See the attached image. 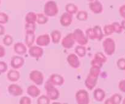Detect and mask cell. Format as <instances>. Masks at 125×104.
<instances>
[{"label":"cell","mask_w":125,"mask_h":104,"mask_svg":"<svg viewBox=\"0 0 125 104\" xmlns=\"http://www.w3.org/2000/svg\"><path fill=\"white\" fill-rule=\"evenodd\" d=\"M101 69L91 67L87 77L85 78V86L89 90H92L96 85Z\"/></svg>","instance_id":"obj_1"},{"label":"cell","mask_w":125,"mask_h":104,"mask_svg":"<svg viewBox=\"0 0 125 104\" xmlns=\"http://www.w3.org/2000/svg\"><path fill=\"white\" fill-rule=\"evenodd\" d=\"M85 35L88 39L97 40L100 41L103 39L104 34L101 27L98 25H96L93 28H88L85 31Z\"/></svg>","instance_id":"obj_2"},{"label":"cell","mask_w":125,"mask_h":104,"mask_svg":"<svg viewBox=\"0 0 125 104\" xmlns=\"http://www.w3.org/2000/svg\"><path fill=\"white\" fill-rule=\"evenodd\" d=\"M45 89L46 91V95L50 98V100H56L59 98V91L49 80L46 81L45 83Z\"/></svg>","instance_id":"obj_3"},{"label":"cell","mask_w":125,"mask_h":104,"mask_svg":"<svg viewBox=\"0 0 125 104\" xmlns=\"http://www.w3.org/2000/svg\"><path fill=\"white\" fill-rule=\"evenodd\" d=\"M43 11L47 17H55L59 12L58 6L54 1H48L45 4Z\"/></svg>","instance_id":"obj_4"},{"label":"cell","mask_w":125,"mask_h":104,"mask_svg":"<svg viewBox=\"0 0 125 104\" xmlns=\"http://www.w3.org/2000/svg\"><path fill=\"white\" fill-rule=\"evenodd\" d=\"M107 61V58L102 52H97L95 54L93 59H92L90 64L92 67L101 69L103 64Z\"/></svg>","instance_id":"obj_5"},{"label":"cell","mask_w":125,"mask_h":104,"mask_svg":"<svg viewBox=\"0 0 125 104\" xmlns=\"http://www.w3.org/2000/svg\"><path fill=\"white\" fill-rule=\"evenodd\" d=\"M103 48L105 53L108 56H112L115 51L116 45L114 40L112 38H106L103 42Z\"/></svg>","instance_id":"obj_6"},{"label":"cell","mask_w":125,"mask_h":104,"mask_svg":"<svg viewBox=\"0 0 125 104\" xmlns=\"http://www.w3.org/2000/svg\"><path fill=\"white\" fill-rule=\"evenodd\" d=\"M76 102L78 104H88L90 102L89 94L85 89H79L76 92Z\"/></svg>","instance_id":"obj_7"},{"label":"cell","mask_w":125,"mask_h":104,"mask_svg":"<svg viewBox=\"0 0 125 104\" xmlns=\"http://www.w3.org/2000/svg\"><path fill=\"white\" fill-rule=\"evenodd\" d=\"M73 34L75 42H76L78 44L81 45H85L87 44L89 39L83 30L81 29H75L73 33Z\"/></svg>","instance_id":"obj_8"},{"label":"cell","mask_w":125,"mask_h":104,"mask_svg":"<svg viewBox=\"0 0 125 104\" xmlns=\"http://www.w3.org/2000/svg\"><path fill=\"white\" fill-rule=\"evenodd\" d=\"M29 78L32 81L38 86L42 85L44 81L43 74L42 73V72L37 70H34L30 72Z\"/></svg>","instance_id":"obj_9"},{"label":"cell","mask_w":125,"mask_h":104,"mask_svg":"<svg viewBox=\"0 0 125 104\" xmlns=\"http://www.w3.org/2000/svg\"><path fill=\"white\" fill-rule=\"evenodd\" d=\"M75 42H76L74 39V37H73V33H70L63 38L62 42H61V45L64 48L70 49L74 46Z\"/></svg>","instance_id":"obj_10"},{"label":"cell","mask_w":125,"mask_h":104,"mask_svg":"<svg viewBox=\"0 0 125 104\" xmlns=\"http://www.w3.org/2000/svg\"><path fill=\"white\" fill-rule=\"evenodd\" d=\"M28 53L31 57L35 59H40L43 55L44 51L42 48L39 46H31L29 47Z\"/></svg>","instance_id":"obj_11"},{"label":"cell","mask_w":125,"mask_h":104,"mask_svg":"<svg viewBox=\"0 0 125 104\" xmlns=\"http://www.w3.org/2000/svg\"><path fill=\"white\" fill-rule=\"evenodd\" d=\"M89 9L93 13L95 14H99L102 13L103 11V6L101 2L98 0H94L90 2L89 4Z\"/></svg>","instance_id":"obj_12"},{"label":"cell","mask_w":125,"mask_h":104,"mask_svg":"<svg viewBox=\"0 0 125 104\" xmlns=\"http://www.w3.org/2000/svg\"><path fill=\"white\" fill-rule=\"evenodd\" d=\"M25 60L21 56H14L12 58L10 61V66L14 69H20L24 66Z\"/></svg>","instance_id":"obj_13"},{"label":"cell","mask_w":125,"mask_h":104,"mask_svg":"<svg viewBox=\"0 0 125 104\" xmlns=\"http://www.w3.org/2000/svg\"><path fill=\"white\" fill-rule=\"evenodd\" d=\"M9 93L13 97L20 96L23 94V90L20 86L17 84H10L7 88Z\"/></svg>","instance_id":"obj_14"},{"label":"cell","mask_w":125,"mask_h":104,"mask_svg":"<svg viewBox=\"0 0 125 104\" xmlns=\"http://www.w3.org/2000/svg\"><path fill=\"white\" fill-rule=\"evenodd\" d=\"M35 42L39 46H46L51 42V37L48 34L40 35L36 39Z\"/></svg>","instance_id":"obj_15"},{"label":"cell","mask_w":125,"mask_h":104,"mask_svg":"<svg viewBox=\"0 0 125 104\" xmlns=\"http://www.w3.org/2000/svg\"><path fill=\"white\" fill-rule=\"evenodd\" d=\"M67 62L71 67L73 69H78L80 67V61L76 54L71 53L67 58Z\"/></svg>","instance_id":"obj_16"},{"label":"cell","mask_w":125,"mask_h":104,"mask_svg":"<svg viewBox=\"0 0 125 104\" xmlns=\"http://www.w3.org/2000/svg\"><path fill=\"white\" fill-rule=\"evenodd\" d=\"M48 80L55 86H61L63 85L64 84L65 82V80L63 77L61 75L57 74V73H53V74L51 75Z\"/></svg>","instance_id":"obj_17"},{"label":"cell","mask_w":125,"mask_h":104,"mask_svg":"<svg viewBox=\"0 0 125 104\" xmlns=\"http://www.w3.org/2000/svg\"><path fill=\"white\" fill-rule=\"evenodd\" d=\"M73 22V15H71L67 12H65L60 18V23L64 27H67L70 25Z\"/></svg>","instance_id":"obj_18"},{"label":"cell","mask_w":125,"mask_h":104,"mask_svg":"<svg viewBox=\"0 0 125 104\" xmlns=\"http://www.w3.org/2000/svg\"><path fill=\"white\" fill-rule=\"evenodd\" d=\"M40 89L35 85H30L27 88L26 93L32 98H36L40 94Z\"/></svg>","instance_id":"obj_19"},{"label":"cell","mask_w":125,"mask_h":104,"mask_svg":"<svg viewBox=\"0 0 125 104\" xmlns=\"http://www.w3.org/2000/svg\"><path fill=\"white\" fill-rule=\"evenodd\" d=\"M106 97V92L101 88H96L94 91V98L96 102H101L104 100Z\"/></svg>","instance_id":"obj_20"},{"label":"cell","mask_w":125,"mask_h":104,"mask_svg":"<svg viewBox=\"0 0 125 104\" xmlns=\"http://www.w3.org/2000/svg\"><path fill=\"white\" fill-rule=\"evenodd\" d=\"M14 51L18 55H24L27 53V47L22 42H17L13 46Z\"/></svg>","instance_id":"obj_21"},{"label":"cell","mask_w":125,"mask_h":104,"mask_svg":"<svg viewBox=\"0 0 125 104\" xmlns=\"http://www.w3.org/2000/svg\"><path fill=\"white\" fill-rule=\"evenodd\" d=\"M122 101V96L120 94L115 93L113 94L111 97L106 99L104 102L106 104H120Z\"/></svg>","instance_id":"obj_22"},{"label":"cell","mask_w":125,"mask_h":104,"mask_svg":"<svg viewBox=\"0 0 125 104\" xmlns=\"http://www.w3.org/2000/svg\"><path fill=\"white\" fill-rule=\"evenodd\" d=\"M7 78L10 81L15 82L17 81L20 78V73L17 70L11 69L7 72Z\"/></svg>","instance_id":"obj_23"},{"label":"cell","mask_w":125,"mask_h":104,"mask_svg":"<svg viewBox=\"0 0 125 104\" xmlns=\"http://www.w3.org/2000/svg\"><path fill=\"white\" fill-rule=\"evenodd\" d=\"M35 40V33L32 32H26V37H25V43L26 45L28 47L32 46L33 44L34 43Z\"/></svg>","instance_id":"obj_24"},{"label":"cell","mask_w":125,"mask_h":104,"mask_svg":"<svg viewBox=\"0 0 125 104\" xmlns=\"http://www.w3.org/2000/svg\"><path fill=\"white\" fill-rule=\"evenodd\" d=\"M50 37L51 38V40L53 44H58L60 42L61 39V33L59 30H54L51 33Z\"/></svg>","instance_id":"obj_25"},{"label":"cell","mask_w":125,"mask_h":104,"mask_svg":"<svg viewBox=\"0 0 125 104\" xmlns=\"http://www.w3.org/2000/svg\"><path fill=\"white\" fill-rule=\"evenodd\" d=\"M25 21L26 23L35 24L37 21V14L34 12H28L26 15Z\"/></svg>","instance_id":"obj_26"},{"label":"cell","mask_w":125,"mask_h":104,"mask_svg":"<svg viewBox=\"0 0 125 104\" xmlns=\"http://www.w3.org/2000/svg\"><path fill=\"white\" fill-rule=\"evenodd\" d=\"M74 52L78 57L84 58L86 55V48L84 45H78L74 48Z\"/></svg>","instance_id":"obj_27"},{"label":"cell","mask_w":125,"mask_h":104,"mask_svg":"<svg viewBox=\"0 0 125 104\" xmlns=\"http://www.w3.org/2000/svg\"><path fill=\"white\" fill-rule=\"evenodd\" d=\"M65 9L66 12L70 13L71 15L75 14L78 12V7L76 5L73 3H68L65 7Z\"/></svg>","instance_id":"obj_28"},{"label":"cell","mask_w":125,"mask_h":104,"mask_svg":"<svg viewBox=\"0 0 125 104\" xmlns=\"http://www.w3.org/2000/svg\"><path fill=\"white\" fill-rule=\"evenodd\" d=\"M48 22V18L47 16L43 13H38L37 14L36 23L39 24H45Z\"/></svg>","instance_id":"obj_29"},{"label":"cell","mask_w":125,"mask_h":104,"mask_svg":"<svg viewBox=\"0 0 125 104\" xmlns=\"http://www.w3.org/2000/svg\"><path fill=\"white\" fill-rule=\"evenodd\" d=\"M103 33L106 36L108 35H111L113 34L114 32V28L113 24H106L103 28Z\"/></svg>","instance_id":"obj_30"},{"label":"cell","mask_w":125,"mask_h":104,"mask_svg":"<svg viewBox=\"0 0 125 104\" xmlns=\"http://www.w3.org/2000/svg\"><path fill=\"white\" fill-rule=\"evenodd\" d=\"M76 18L79 21H86L88 19V13L85 11H80L77 12Z\"/></svg>","instance_id":"obj_31"},{"label":"cell","mask_w":125,"mask_h":104,"mask_svg":"<svg viewBox=\"0 0 125 104\" xmlns=\"http://www.w3.org/2000/svg\"><path fill=\"white\" fill-rule=\"evenodd\" d=\"M50 99L46 95H42L38 97L37 103L38 104H50Z\"/></svg>","instance_id":"obj_32"},{"label":"cell","mask_w":125,"mask_h":104,"mask_svg":"<svg viewBox=\"0 0 125 104\" xmlns=\"http://www.w3.org/2000/svg\"><path fill=\"white\" fill-rule=\"evenodd\" d=\"M13 37H12L10 35H9V34H6V35H5L3 39H2V42H3L4 45H6V46H10V45L13 44Z\"/></svg>","instance_id":"obj_33"},{"label":"cell","mask_w":125,"mask_h":104,"mask_svg":"<svg viewBox=\"0 0 125 104\" xmlns=\"http://www.w3.org/2000/svg\"><path fill=\"white\" fill-rule=\"evenodd\" d=\"M112 24H113L114 28L115 33H117V34H121L123 32V28H122L121 24H120L118 22H114Z\"/></svg>","instance_id":"obj_34"},{"label":"cell","mask_w":125,"mask_h":104,"mask_svg":"<svg viewBox=\"0 0 125 104\" xmlns=\"http://www.w3.org/2000/svg\"><path fill=\"white\" fill-rule=\"evenodd\" d=\"M9 16L4 12H0V24H5L8 22Z\"/></svg>","instance_id":"obj_35"},{"label":"cell","mask_w":125,"mask_h":104,"mask_svg":"<svg viewBox=\"0 0 125 104\" xmlns=\"http://www.w3.org/2000/svg\"><path fill=\"white\" fill-rule=\"evenodd\" d=\"M117 67L120 70H125V59L120 58L117 61Z\"/></svg>","instance_id":"obj_36"},{"label":"cell","mask_w":125,"mask_h":104,"mask_svg":"<svg viewBox=\"0 0 125 104\" xmlns=\"http://www.w3.org/2000/svg\"><path fill=\"white\" fill-rule=\"evenodd\" d=\"M35 24H31V23H26L25 29L26 32H32L35 33Z\"/></svg>","instance_id":"obj_37"},{"label":"cell","mask_w":125,"mask_h":104,"mask_svg":"<svg viewBox=\"0 0 125 104\" xmlns=\"http://www.w3.org/2000/svg\"><path fill=\"white\" fill-rule=\"evenodd\" d=\"M20 104H31V99L27 96H23L21 97L19 102Z\"/></svg>","instance_id":"obj_38"},{"label":"cell","mask_w":125,"mask_h":104,"mask_svg":"<svg viewBox=\"0 0 125 104\" xmlns=\"http://www.w3.org/2000/svg\"><path fill=\"white\" fill-rule=\"evenodd\" d=\"M7 64L4 61H0V74L4 73L7 71Z\"/></svg>","instance_id":"obj_39"},{"label":"cell","mask_w":125,"mask_h":104,"mask_svg":"<svg viewBox=\"0 0 125 104\" xmlns=\"http://www.w3.org/2000/svg\"><path fill=\"white\" fill-rule=\"evenodd\" d=\"M118 88L123 92L125 93V79L122 80L118 83Z\"/></svg>","instance_id":"obj_40"},{"label":"cell","mask_w":125,"mask_h":104,"mask_svg":"<svg viewBox=\"0 0 125 104\" xmlns=\"http://www.w3.org/2000/svg\"><path fill=\"white\" fill-rule=\"evenodd\" d=\"M119 13L121 17L125 19V5H123L121 6L119 9Z\"/></svg>","instance_id":"obj_41"},{"label":"cell","mask_w":125,"mask_h":104,"mask_svg":"<svg viewBox=\"0 0 125 104\" xmlns=\"http://www.w3.org/2000/svg\"><path fill=\"white\" fill-rule=\"evenodd\" d=\"M6 55V50L3 46L0 45V58L4 57Z\"/></svg>","instance_id":"obj_42"},{"label":"cell","mask_w":125,"mask_h":104,"mask_svg":"<svg viewBox=\"0 0 125 104\" xmlns=\"http://www.w3.org/2000/svg\"><path fill=\"white\" fill-rule=\"evenodd\" d=\"M5 34V28L2 24H0V35H2Z\"/></svg>","instance_id":"obj_43"},{"label":"cell","mask_w":125,"mask_h":104,"mask_svg":"<svg viewBox=\"0 0 125 104\" xmlns=\"http://www.w3.org/2000/svg\"><path fill=\"white\" fill-rule=\"evenodd\" d=\"M121 25H122L123 30H125V19L123 20L122 21V22H121Z\"/></svg>","instance_id":"obj_44"},{"label":"cell","mask_w":125,"mask_h":104,"mask_svg":"<svg viewBox=\"0 0 125 104\" xmlns=\"http://www.w3.org/2000/svg\"><path fill=\"white\" fill-rule=\"evenodd\" d=\"M122 104H125V97L123 99V101H122Z\"/></svg>","instance_id":"obj_45"},{"label":"cell","mask_w":125,"mask_h":104,"mask_svg":"<svg viewBox=\"0 0 125 104\" xmlns=\"http://www.w3.org/2000/svg\"><path fill=\"white\" fill-rule=\"evenodd\" d=\"M87 1H89V2H91V1H94V0H87Z\"/></svg>","instance_id":"obj_46"},{"label":"cell","mask_w":125,"mask_h":104,"mask_svg":"<svg viewBox=\"0 0 125 104\" xmlns=\"http://www.w3.org/2000/svg\"><path fill=\"white\" fill-rule=\"evenodd\" d=\"M1 0H0V5H1Z\"/></svg>","instance_id":"obj_47"}]
</instances>
